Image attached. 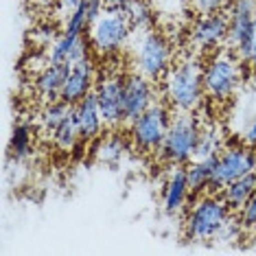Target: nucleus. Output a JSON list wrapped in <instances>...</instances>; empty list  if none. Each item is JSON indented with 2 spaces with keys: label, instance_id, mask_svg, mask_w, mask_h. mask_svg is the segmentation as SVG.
I'll return each instance as SVG.
<instances>
[{
  "label": "nucleus",
  "instance_id": "10",
  "mask_svg": "<svg viewBox=\"0 0 256 256\" xmlns=\"http://www.w3.org/2000/svg\"><path fill=\"white\" fill-rule=\"evenodd\" d=\"M123 86L125 79L120 77H103L96 84V103L101 110L103 123L108 127H116L125 120V103H123Z\"/></svg>",
  "mask_w": 256,
  "mask_h": 256
},
{
  "label": "nucleus",
  "instance_id": "16",
  "mask_svg": "<svg viewBox=\"0 0 256 256\" xmlns=\"http://www.w3.org/2000/svg\"><path fill=\"white\" fill-rule=\"evenodd\" d=\"M70 64H46V68L38 74L36 90L46 103H53L62 98V88L66 84Z\"/></svg>",
  "mask_w": 256,
  "mask_h": 256
},
{
  "label": "nucleus",
  "instance_id": "28",
  "mask_svg": "<svg viewBox=\"0 0 256 256\" xmlns=\"http://www.w3.org/2000/svg\"><path fill=\"white\" fill-rule=\"evenodd\" d=\"M238 219H241L243 228H254L256 230V193L250 197V202L238 210Z\"/></svg>",
  "mask_w": 256,
  "mask_h": 256
},
{
  "label": "nucleus",
  "instance_id": "22",
  "mask_svg": "<svg viewBox=\"0 0 256 256\" xmlns=\"http://www.w3.org/2000/svg\"><path fill=\"white\" fill-rule=\"evenodd\" d=\"M31 125L28 123H18L14 127V134H11V140H9V156L16 162L24 160L28 154H31Z\"/></svg>",
  "mask_w": 256,
  "mask_h": 256
},
{
  "label": "nucleus",
  "instance_id": "4",
  "mask_svg": "<svg viewBox=\"0 0 256 256\" xmlns=\"http://www.w3.org/2000/svg\"><path fill=\"white\" fill-rule=\"evenodd\" d=\"M228 217L230 206L224 202V197H202L186 217V238H190V241H210V238L217 236L221 224Z\"/></svg>",
  "mask_w": 256,
  "mask_h": 256
},
{
  "label": "nucleus",
  "instance_id": "3",
  "mask_svg": "<svg viewBox=\"0 0 256 256\" xmlns=\"http://www.w3.org/2000/svg\"><path fill=\"white\" fill-rule=\"evenodd\" d=\"M241 60L230 50H219L204 68V90L214 101H228L241 84Z\"/></svg>",
  "mask_w": 256,
  "mask_h": 256
},
{
  "label": "nucleus",
  "instance_id": "20",
  "mask_svg": "<svg viewBox=\"0 0 256 256\" xmlns=\"http://www.w3.org/2000/svg\"><path fill=\"white\" fill-rule=\"evenodd\" d=\"M127 149H130V144H127L125 138L120 136V134H112V136H108L106 140L98 144L96 158L110 166H114L127 156Z\"/></svg>",
  "mask_w": 256,
  "mask_h": 256
},
{
  "label": "nucleus",
  "instance_id": "19",
  "mask_svg": "<svg viewBox=\"0 0 256 256\" xmlns=\"http://www.w3.org/2000/svg\"><path fill=\"white\" fill-rule=\"evenodd\" d=\"M217 160H219V154L210 156V158L195 160L186 166V182H188L190 195H200L204 190H208L212 173H214V166H217Z\"/></svg>",
  "mask_w": 256,
  "mask_h": 256
},
{
  "label": "nucleus",
  "instance_id": "9",
  "mask_svg": "<svg viewBox=\"0 0 256 256\" xmlns=\"http://www.w3.org/2000/svg\"><path fill=\"white\" fill-rule=\"evenodd\" d=\"M254 171H256V151L250 147H230L224 154H219L208 190L221 193L226 184L234 182L236 178H243Z\"/></svg>",
  "mask_w": 256,
  "mask_h": 256
},
{
  "label": "nucleus",
  "instance_id": "23",
  "mask_svg": "<svg viewBox=\"0 0 256 256\" xmlns=\"http://www.w3.org/2000/svg\"><path fill=\"white\" fill-rule=\"evenodd\" d=\"M74 110V106H70V103H66L64 98H60V101H53V103H46V108H44V112H42V125H44V130L46 132H50L53 134L57 127H60L64 120H66V116L70 114Z\"/></svg>",
  "mask_w": 256,
  "mask_h": 256
},
{
  "label": "nucleus",
  "instance_id": "24",
  "mask_svg": "<svg viewBox=\"0 0 256 256\" xmlns=\"http://www.w3.org/2000/svg\"><path fill=\"white\" fill-rule=\"evenodd\" d=\"M221 149V136L214 127H202L200 138H197V147H195V160L202 158H210L217 156Z\"/></svg>",
  "mask_w": 256,
  "mask_h": 256
},
{
  "label": "nucleus",
  "instance_id": "6",
  "mask_svg": "<svg viewBox=\"0 0 256 256\" xmlns=\"http://www.w3.org/2000/svg\"><path fill=\"white\" fill-rule=\"evenodd\" d=\"M132 36V24L125 16L106 11L92 22L90 44L98 55H116L125 48Z\"/></svg>",
  "mask_w": 256,
  "mask_h": 256
},
{
  "label": "nucleus",
  "instance_id": "27",
  "mask_svg": "<svg viewBox=\"0 0 256 256\" xmlns=\"http://www.w3.org/2000/svg\"><path fill=\"white\" fill-rule=\"evenodd\" d=\"M190 4L200 16H210V14H219L224 9L226 0H190Z\"/></svg>",
  "mask_w": 256,
  "mask_h": 256
},
{
  "label": "nucleus",
  "instance_id": "8",
  "mask_svg": "<svg viewBox=\"0 0 256 256\" xmlns=\"http://www.w3.org/2000/svg\"><path fill=\"white\" fill-rule=\"evenodd\" d=\"M171 112L164 103H151L144 112L132 123V140L142 151H156L164 142V136L171 125Z\"/></svg>",
  "mask_w": 256,
  "mask_h": 256
},
{
  "label": "nucleus",
  "instance_id": "11",
  "mask_svg": "<svg viewBox=\"0 0 256 256\" xmlns=\"http://www.w3.org/2000/svg\"><path fill=\"white\" fill-rule=\"evenodd\" d=\"M123 103H125V123H134L154 101V86L151 79L138 74H130L123 86Z\"/></svg>",
  "mask_w": 256,
  "mask_h": 256
},
{
  "label": "nucleus",
  "instance_id": "17",
  "mask_svg": "<svg viewBox=\"0 0 256 256\" xmlns=\"http://www.w3.org/2000/svg\"><path fill=\"white\" fill-rule=\"evenodd\" d=\"M190 190L188 182H186V168L182 166H173V171L168 173V180L162 188V204H164V210L168 214H176L184 208L186 200H188Z\"/></svg>",
  "mask_w": 256,
  "mask_h": 256
},
{
  "label": "nucleus",
  "instance_id": "1",
  "mask_svg": "<svg viewBox=\"0 0 256 256\" xmlns=\"http://www.w3.org/2000/svg\"><path fill=\"white\" fill-rule=\"evenodd\" d=\"M204 70L195 60H184L164 77V96L178 112H195L204 101Z\"/></svg>",
  "mask_w": 256,
  "mask_h": 256
},
{
  "label": "nucleus",
  "instance_id": "26",
  "mask_svg": "<svg viewBox=\"0 0 256 256\" xmlns=\"http://www.w3.org/2000/svg\"><path fill=\"white\" fill-rule=\"evenodd\" d=\"M241 230H243L241 219L228 217V219L224 221V224H221V228H219V232H217V236H214V241H219V243H232L234 238H238Z\"/></svg>",
  "mask_w": 256,
  "mask_h": 256
},
{
  "label": "nucleus",
  "instance_id": "14",
  "mask_svg": "<svg viewBox=\"0 0 256 256\" xmlns=\"http://www.w3.org/2000/svg\"><path fill=\"white\" fill-rule=\"evenodd\" d=\"M74 114H77L81 140H96V138L101 136L106 123H103V116H101V110H98L94 92L86 94L77 106H74Z\"/></svg>",
  "mask_w": 256,
  "mask_h": 256
},
{
  "label": "nucleus",
  "instance_id": "30",
  "mask_svg": "<svg viewBox=\"0 0 256 256\" xmlns=\"http://www.w3.org/2000/svg\"><path fill=\"white\" fill-rule=\"evenodd\" d=\"M243 140H246L250 147H256V120L254 123H250V127L246 130V136H243Z\"/></svg>",
  "mask_w": 256,
  "mask_h": 256
},
{
  "label": "nucleus",
  "instance_id": "7",
  "mask_svg": "<svg viewBox=\"0 0 256 256\" xmlns=\"http://www.w3.org/2000/svg\"><path fill=\"white\" fill-rule=\"evenodd\" d=\"M256 38V0H234L230 7L228 42L241 62H250Z\"/></svg>",
  "mask_w": 256,
  "mask_h": 256
},
{
  "label": "nucleus",
  "instance_id": "5",
  "mask_svg": "<svg viewBox=\"0 0 256 256\" xmlns=\"http://www.w3.org/2000/svg\"><path fill=\"white\" fill-rule=\"evenodd\" d=\"M136 70L151 81L164 79L171 70V46L158 31H144L134 50Z\"/></svg>",
  "mask_w": 256,
  "mask_h": 256
},
{
  "label": "nucleus",
  "instance_id": "29",
  "mask_svg": "<svg viewBox=\"0 0 256 256\" xmlns=\"http://www.w3.org/2000/svg\"><path fill=\"white\" fill-rule=\"evenodd\" d=\"M81 2H84V0H57V11L68 18V16H70L74 9H79Z\"/></svg>",
  "mask_w": 256,
  "mask_h": 256
},
{
  "label": "nucleus",
  "instance_id": "13",
  "mask_svg": "<svg viewBox=\"0 0 256 256\" xmlns=\"http://www.w3.org/2000/svg\"><path fill=\"white\" fill-rule=\"evenodd\" d=\"M92 86H94V64L86 57L70 66L66 84L62 88V98L70 106H77L81 98L92 92Z\"/></svg>",
  "mask_w": 256,
  "mask_h": 256
},
{
  "label": "nucleus",
  "instance_id": "15",
  "mask_svg": "<svg viewBox=\"0 0 256 256\" xmlns=\"http://www.w3.org/2000/svg\"><path fill=\"white\" fill-rule=\"evenodd\" d=\"M88 57V44L84 36H72L64 31L48 50V64H77Z\"/></svg>",
  "mask_w": 256,
  "mask_h": 256
},
{
  "label": "nucleus",
  "instance_id": "18",
  "mask_svg": "<svg viewBox=\"0 0 256 256\" xmlns=\"http://www.w3.org/2000/svg\"><path fill=\"white\" fill-rule=\"evenodd\" d=\"M254 193H256V171L226 184L224 190H221V197L230 206V210H241Z\"/></svg>",
  "mask_w": 256,
  "mask_h": 256
},
{
  "label": "nucleus",
  "instance_id": "21",
  "mask_svg": "<svg viewBox=\"0 0 256 256\" xmlns=\"http://www.w3.org/2000/svg\"><path fill=\"white\" fill-rule=\"evenodd\" d=\"M50 136H53V142H55L57 149H62V151L74 149V144H77L79 138H81L79 125H77V114H74V110L66 116V120H64V123L57 127L53 134H50Z\"/></svg>",
  "mask_w": 256,
  "mask_h": 256
},
{
  "label": "nucleus",
  "instance_id": "31",
  "mask_svg": "<svg viewBox=\"0 0 256 256\" xmlns=\"http://www.w3.org/2000/svg\"><path fill=\"white\" fill-rule=\"evenodd\" d=\"M250 66H252V70L256 72V38H254V44H252V55H250Z\"/></svg>",
  "mask_w": 256,
  "mask_h": 256
},
{
  "label": "nucleus",
  "instance_id": "12",
  "mask_svg": "<svg viewBox=\"0 0 256 256\" xmlns=\"http://www.w3.org/2000/svg\"><path fill=\"white\" fill-rule=\"evenodd\" d=\"M228 26H230V14H210V16H200L195 22L193 31H190V40L197 48L210 50L228 38Z\"/></svg>",
  "mask_w": 256,
  "mask_h": 256
},
{
  "label": "nucleus",
  "instance_id": "25",
  "mask_svg": "<svg viewBox=\"0 0 256 256\" xmlns=\"http://www.w3.org/2000/svg\"><path fill=\"white\" fill-rule=\"evenodd\" d=\"M86 28H90V14H88V4L86 0L79 4V9H74L70 16L66 18V33H72V36H84Z\"/></svg>",
  "mask_w": 256,
  "mask_h": 256
},
{
  "label": "nucleus",
  "instance_id": "2",
  "mask_svg": "<svg viewBox=\"0 0 256 256\" xmlns=\"http://www.w3.org/2000/svg\"><path fill=\"white\" fill-rule=\"evenodd\" d=\"M202 125L193 112H180L168 125L164 142L160 144V158L173 166H184L195 158L197 138H200Z\"/></svg>",
  "mask_w": 256,
  "mask_h": 256
}]
</instances>
